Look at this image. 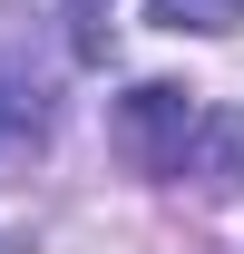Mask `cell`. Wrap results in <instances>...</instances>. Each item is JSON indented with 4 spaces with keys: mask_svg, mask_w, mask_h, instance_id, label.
Listing matches in <instances>:
<instances>
[{
    "mask_svg": "<svg viewBox=\"0 0 244 254\" xmlns=\"http://www.w3.org/2000/svg\"><path fill=\"white\" fill-rule=\"evenodd\" d=\"M195 118H205V108H195V88L147 78V88H127V98H118V147L147 166V176H176L185 147H195Z\"/></svg>",
    "mask_w": 244,
    "mask_h": 254,
    "instance_id": "cell-1",
    "label": "cell"
},
{
    "mask_svg": "<svg viewBox=\"0 0 244 254\" xmlns=\"http://www.w3.org/2000/svg\"><path fill=\"white\" fill-rule=\"evenodd\" d=\"M176 176H195V186H215V195L244 186V108H205V118H195V147H185Z\"/></svg>",
    "mask_w": 244,
    "mask_h": 254,
    "instance_id": "cell-2",
    "label": "cell"
},
{
    "mask_svg": "<svg viewBox=\"0 0 244 254\" xmlns=\"http://www.w3.org/2000/svg\"><path fill=\"white\" fill-rule=\"evenodd\" d=\"M147 20H156V30H235L244 0H156Z\"/></svg>",
    "mask_w": 244,
    "mask_h": 254,
    "instance_id": "cell-3",
    "label": "cell"
},
{
    "mask_svg": "<svg viewBox=\"0 0 244 254\" xmlns=\"http://www.w3.org/2000/svg\"><path fill=\"white\" fill-rule=\"evenodd\" d=\"M20 127V98H10V68H0V137Z\"/></svg>",
    "mask_w": 244,
    "mask_h": 254,
    "instance_id": "cell-4",
    "label": "cell"
}]
</instances>
